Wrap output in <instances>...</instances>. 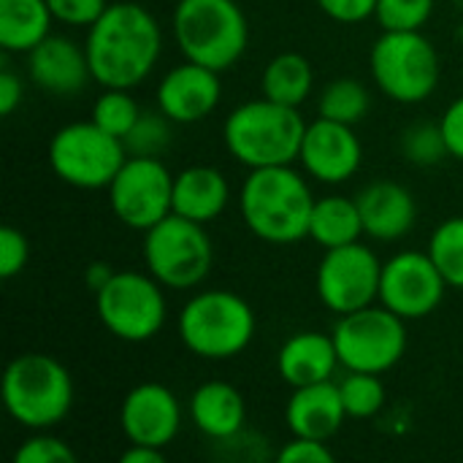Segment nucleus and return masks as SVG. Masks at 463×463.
<instances>
[{"label":"nucleus","instance_id":"f257e3e1","mask_svg":"<svg viewBox=\"0 0 463 463\" xmlns=\"http://www.w3.org/2000/svg\"><path fill=\"white\" fill-rule=\"evenodd\" d=\"M84 49L92 81L100 87L133 90L155 71L163 52V30L141 3H109L87 27Z\"/></svg>","mask_w":463,"mask_h":463},{"label":"nucleus","instance_id":"f03ea898","mask_svg":"<svg viewBox=\"0 0 463 463\" xmlns=\"http://www.w3.org/2000/svg\"><path fill=\"white\" fill-rule=\"evenodd\" d=\"M315 195L293 165L250 168L239 209L252 236L269 244H296L309 236Z\"/></svg>","mask_w":463,"mask_h":463},{"label":"nucleus","instance_id":"7ed1b4c3","mask_svg":"<svg viewBox=\"0 0 463 463\" xmlns=\"http://www.w3.org/2000/svg\"><path fill=\"white\" fill-rule=\"evenodd\" d=\"M307 125L296 106L258 98L228 114L222 138L228 152L247 168L293 165L298 163Z\"/></svg>","mask_w":463,"mask_h":463},{"label":"nucleus","instance_id":"20e7f679","mask_svg":"<svg viewBox=\"0 0 463 463\" xmlns=\"http://www.w3.org/2000/svg\"><path fill=\"white\" fill-rule=\"evenodd\" d=\"M5 412L30 431L60 426L73 407L71 372L46 353H22L11 358L3 374Z\"/></svg>","mask_w":463,"mask_h":463},{"label":"nucleus","instance_id":"39448f33","mask_svg":"<svg viewBox=\"0 0 463 463\" xmlns=\"http://www.w3.org/2000/svg\"><path fill=\"white\" fill-rule=\"evenodd\" d=\"M171 24L184 60L220 73L233 68L250 43V24L236 0H179Z\"/></svg>","mask_w":463,"mask_h":463},{"label":"nucleus","instance_id":"423d86ee","mask_svg":"<svg viewBox=\"0 0 463 463\" xmlns=\"http://www.w3.org/2000/svg\"><path fill=\"white\" fill-rule=\"evenodd\" d=\"M182 345L203 361H231L255 339V312L233 290H201L179 312Z\"/></svg>","mask_w":463,"mask_h":463},{"label":"nucleus","instance_id":"0eeeda50","mask_svg":"<svg viewBox=\"0 0 463 463\" xmlns=\"http://www.w3.org/2000/svg\"><path fill=\"white\" fill-rule=\"evenodd\" d=\"M377 90L396 103H423L439 87L442 65L437 46L420 30H383L369 52Z\"/></svg>","mask_w":463,"mask_h":463},{"label":"nucleus","instance_id":"6e6552de","mask_svg":"<svg viewBox=\"0 0 463 463\" xmlns=\"http://www.w3.org/2000/svg\"><path fill=\"white\" fill-rule=\"evenodd\" d=\"M144 266L168 290H193L214 266V244L203 222L168 214L144 231Z\"/></svg>","mask_w":463,"mask_h":463},{"label":"nucleus","instance_id":"1a4fd4ad","mask_svg":"<svg viewBox=\"0 0 463 463\" xmlns=\"http://www.w3.org/2000/svg\"><path fill=\"white\" fill-rule=\"evenodd\" d=\"M95 312L114 339L144 345L165 326V288L149 271H114L95 290Z\"/></svg>","mask_w":463,"mask_h":463},{"label":"nucleus","instance_id":"9d476101","mask_svg":"<svg viewBox=\"0 0 463 463\" xmlns=\"http://www.w3.org/2000/svg\"><path fill=\"white\" fill-rule=\"evenodd\" d=\"M331 336L345 372L372 374H385L399 366L410 342L407 320L383 304L339 315Z\"/></svg>","mask_w":463,"mask_h":463},{"label":"nucleus","instance_id":"9b49d317","mask_svg":"<svg viewBox=\"0 0 463 463\" xmlns=\"http://www.w3.org/2000/svg\"><path fill=\"white\" fill-rule=\"evenodd\" d=\"M128 160L125 141L90 122L62 125L49 141V165L76 190H106Z\"/></svg>","mask_w":463,"mask_h":463},{"label":"nucleus","instance_id":"f8f14e48","mask_svg":"<svg viewBox=\"0 0 463 463\" xmlns=\"http://www.w3.org/2000/svg\"><path fill=\"white\" fill-rule=\"evenodd\" d=\"M114 217L130 231H149L174 212V174L160 157L128 155L106 187Z\"/></svg>","mask_w":463,"mask_h":463},{"label":"nucleus","instance_id":"ddd939ff","mask_svg":"<svg viewBox=\"0 0 463 463\" xmlns=\"http://www.w3.org/2000/svg\"><path fill=\"white\" fill-rule=\"evenodd\" d=\"M383 260L361 241L323 250L315 274L317 298L334 315H347L380 301Z\"/></svg>","mask_w":463,"mask_h":463},{"label":"nucleus","instance_id":"4468645a","mask_svg":"<svg viewBox=\"0 0 463 463\" xmlns=\"http://www.w3.org/2000/svg\"><path fill=\"white\" fill-rule=\"evenodd\" d=\"M448 288L450 285L429 255V250H407L383 263L380 304L404 317L407 323L423 320L439 309Z\"/></svg>","mask_w":463,"mask_h":463},{"label":"nucleus","instance_id":"2eb2a0df","mask_svg":"<svg viewBox=\"0 0 463 463\" xmlns=\"http://www.w3.org/2000/svg\"><path fill=\"white\" fill-rule=\"evenodd\" d=\"M119 429L130 445H152L165 450L182 429L179 399L160 383H141L122 399Z\"/></svg>","mask_w":463,"mask_h":463},{"label":"nucleus","instance_id":"dca6fc26","mask_svg":"<svg viewBox=\"0 0 463 463\" xmlns=\"http://www.w3.org/2000/svg\"><path fill=\"white\" fill-rule=\"evenodd\" d=\"M364 146L353 125L317 117L307 125L298 163L304 171L326 184H342L353 179L361 168Z\"/></svg>","mask_w":463,"mask_h":463},{"label":"nucleus","instance_id":"f3484780","mask_svg":"<svg viewBox=\"0 0 463 463\" xmlns=\"http://www.w3.org/2000/svg\"><path fill=\"white\" fill-rule=\"evenodd\" d=\"M222 95L220 71L206 68L201 62L184 60L171 68L157 84V109L174 125H193L206 119Z\"/></svg>","mask_w":463,"mask_h":463},{"label":"nucleus","instance_id":"a211bd4d","mask_svg":"<svg viewBox=\"0 0 463 463\" xmlns=\"http://www.w3.org/2000/svg\"><path fill=\"white\" fill-rule=\"evenodd\" d=\"M27 73L35 87L52 95H76L92 79L87 49L65 35H46L27 52Z\"/></svg>","mask_w":463,"mask_h":463},{"label":"nucleus","instance_id":"6ab92c4d","mask_svg":"<svg viewBox=\"0 0 463 463\" xmlns=\"http://www.w3.org/2000/svg\"><path fill=\"white\" fill-rule=\"evenodd\" d=\"M355 201L364 220V236L374 241H399L415 228L418 203L402 182L377 179L366 184Z\"/></svg>","mask_w":463,"mask_h":463},{"label":"nucleus","instance_id":"aec40b11","mask_svg":"<svg viewBox=\"0 0 463 463\" xmlns=\"http://www.w3.org/2000/svg\"><path fill=\"white\" fill-rule=\"evenodd\" d=\"M285 420L293 437L328 442L347 420L339 385L334 380L293 388L285 407Z\"/></svg>","mask_w":463,"mask_h":463},{"label":"nucleus","instance_id":"412c9836","mask_svg":"<svg viewBox=\"0 0 463 463\" xmlns=\"http://www.w3.org/2000/svg\"><path fill=\"white\" fill-rule=\"evenodd\" d=\"M339 353L331 334L320 331H301L293 334L277 355L279 377L290 388H304L315 383H328L339 369Z\"/></svg>","mask_w":463,"mask_h":463},{"label":"nucleus","instance_id":"4be33fe9","mask_svg":"<svg viewBox=\"0 0 463 463\" xmlns=\"http://www.w3.org/2000/svg\"><path fill=\"white\" fill-rule=\"evenodd\" d=\"M187 412L195 429L217 442L239 437L247 420V404L241 391L222 380H209L198 385L190 396Z\"/></svg>","mask_w":463,"mask_h":463},{"label":"nucleus","instance_id":"5701e85b","mask_svg":"<svg viewBox=\"0 0 463 463\" xmlns=\"http://www.w3.org/2000/svg\"><path fill=\"white\" fill-rule=\"evenodd\" d=\"M231 203V184L214 165H190L174 176V214L195 222L217 220Z\"/></svg>","mask_w":463,"mask_h":463},{"label":"nucleus","instance_id":"b1692460","mask_svg":"<svg viewBox=\"0 0 463 463\" xmlns=\"http://www.w3.org/2000/svg\"><path fill=\"white\" fill-rule=\"evenodd\" d=\"M364 220L355 198L347 195H323L315 198L312 217H309V236L317 247L334 250L353 241H361Z\"/></svg>","mask_w":463,"mask_h":463},{"label":"nucleus","instance_id":"393cba45","mask_svg":"<svg viewBox=\"0 0 463 463\" xmlns=\"http://www.w3.org/2000/svg\"><path fill=\"white\" fill-rule=\"evenodd\" d=\"M54 14L46 0H0L3 52H30L52 35Z\"/></svg>","mask_w":463,"mask_h":463},{"label":"nucleus","instance_id":"a878e982","mask_svg":"<svg viewBox=\"0 0 463 463\" xmlns=\"http://www.w3.org/2000/svg\"><path fill=\"white\" fill-rule=\"evenodd\" d=\"M315 87V71L312 62L298 52H279L269 60L260 76L263 98L285 103V106H301Z\"/></svg>","mask_w":463,"mask_h":463},{"label":"nucleus","instance_id":"bb28decb","mask_svg":"<svg viewBox=\"0 0 463 463\" xmlns=\"http://www.w3.org/2000/svg\"><path fill=\"white\" fill-rule=\"evenodd\" d=\"M369 109H372V95H369L366 84L358 79H350V76L328 81L317 98V117L345 122L353 128L369 114Z\"/></svg>","mask_w":463,"mask_h":463},{"label":"nucleus","instance_id":"cd10ccee","mask_svg":"<svg viewBox=\"0 0 463 463\" xmlns=\"http://www.w3.org/2000/svg\"><path fill=\"white\" fill-rule=\"evenodd\" d=\"M336 385H339V393H342L345 412L353 420H369L385 407L388 391H385V383L380 380V374L347 372L345 380L336 383Z\"/></svg>","mask_w":463,"mask_h":463},{"label":"nucleus","instance_id":"c85d7f7f","mask_svg":"<svg viewBox=\"0 0 463 463\" xmlns=\"http://www.w3.org/2000/svg\"><path fill=\"white\" fill-rule=\"evenodd\" d=\"M429 255L439 266L450 288L463 290V217L439 222L429 239Z\"/></svg>","mask_w":463,"mask_h":463},{"label":"nucleus","instance_id":"c756f323","mask_svg":"<svg viewBox=\"0 0 463 463\" xmlns=\"http://www.w3.org/2000/svg\"><path fill=\"white\" fill-rule=\"evenodd\" d=\"M138 117H141V109L133 100L130 90L103 87V95H98V100L92 106V122L117 138H125Z\"/></svg>","mask_w":463,"mask_h":463},{"label":"nucleus","instance_id":"7c9ffc66","mask_svg":"<svg viewBox=\"0 0 463 463\" xmlns=\"http://www.w3.org/2000/svg\"><path fill=\"white\" fill-rule=\"evenodd\" d=\"M171 119L157 109V111H141L130 133L122 138L128 155L138 157H160L168 144H171Z\"/></svg>","mask_w":463,"mask_h":463},{"label":"nucleus","instance_id":"2f4dec72","mask_svg":"<svg viewBox=\"0 0 463 463\" xmlns=\"http://www.w3.org/2000/svg\"><path fill=\"white\" fill-rule=\"evenodd\" d=\"M402 155H404L412 165H420V168L437 165V163H442L445 157H450V149H448L442 125H439V122H437V125L420 122V125L407 128L404 136H402Z\"/></svg>","mask_w":463,"mask_h":463},{"label":"nucleus","instance_id":"473e14b6","mask_svg":"<svg viewBox=\"0 0 463 463\" xmlns=\"http://www.w3.org/2000/svg\"><path fill=\"white\" fill-rule=\"evenodd\" d=\"M437 0H377L374 19L383 30H423Z\"/></svg>","mask_w":463,"mask_h":463},{"label":"nucleus","instance_id":"72a5a7b5","mask_svg":"<svg viewBox=\"0 0 463 463\" xmlns=\"http://www.w3.org/2000/svg\"><path fill=\"white\" fill-rule=\"evenodd\" d=\"M16 463H76V453L73 448L49 434V431H35L30 439H24L16 453H14Z\"/></svg>","mask_w":463,"mask_h":463},{"label":"nucleus","instance_id":"f704fd0d","mask_svg":"<svg viewBox=\"0 0 463 463\" xmlns=\"http://www.w3.org/2000/svg\"><path fill=\"white\" fill-rule=\"evenodd\" d=\"M27 260H30L27 236L14 225H3L0 228V277L3 279L19 277L27 269Z\"/></svg>","mask_w":463,"mask_h":463},{"label":"nucleus","instance_id":"c9c22d12","mask_svg":"<svg viewBox=\"0 0 463 463\" xmlns=\"http://www.w3.org/2000/svg\"><path fill=\"white\" fill-rule=\"evenodd\" d=\"M54 22L71 24V27H90L106 8L109 0H46Z\"/></svg>","mask_w":463,"mask_h":463},{"label":"nucleus","instance_id":"e433bc0d","mask_svg":"<svg viewBox=\"0 0 463 463\" xmlns=\"http://www.w3.org/2000/svg\"><path fill=\"white\" fill-rule=\"evenodd\" d=\"M315 3L328 19H334L339 24L366 22L377 11V0H315Z\"/></svg>","mask_w":463,"mask_h":463},{"label":"nucleus","instance_id":"4c0bfd02","mask_svg":"<svg viewBox=\"0 0 463 463\" xmlns=\"http://www.w3.org/2000/svg\"><path fill=\"white\" fill-rule=\"evenodd\" d=\"M282 463H334V453L328 442L293 437L277 456Z\"/></svg>","mask_w":463,"mask_h":463},{"label":"nucleus","instance_id":"58836bf2","mask_svg":"<svg viewBox=\"0 0 463 463\" xmlns=\"http://www.w3.org/2000/svg\"><path fill=\"white\" fill-rule=\"evenodd\" d=\"M439 125H442V133H445L450 157L463 160V95L461 98H456V100L445 109Z\"/></svg>","mask_w":463,"mask_h":463},{"label":"nucleus","instance_id":"ea45409f","mask_svg":"<svg viewBox=\"0 0 463 463\" xmlns=\"http://www.w3.org/2000/svg\"><path fill=\"white\" fill-rule=\"evenodd\" d=\"M22 98H24V84H22L19 73L11 71L8 65H3V71H0V114L11 117L16 111V106L22 103Z\"/></svg>","mask_w":463,"mask_h":463},{"label":"nucleus","instance_id":"a19ab883","mask_svg":"<svg viewBox=\"0 0 463 463\" xmlns=\"http://www.w3.org/2000/svg\"><path fill=\"white\" fill-rule=\"evenodd\" d=\"M122 463H163L165 461V453L163 448H152V445H130L128 442V450L119 456Z\"/></svg>","mask_w":463,"mask_h":463},{"label":"nucleus","instance_id":"79ce46f5","mask_svg":"<svg viewBox=\"0 0 463 463\" xmlns=\"http://www.w3.org/2000/svg\"><path fill=\"white\" fill-rule=\"evenodd\" d=\"M114 274V269L109 266V263H92L90 269H87V285L92 288V293L100 288V285H106V279Z\"/></svg>","mask_w":463,"mask_h":463}]
</instances>
